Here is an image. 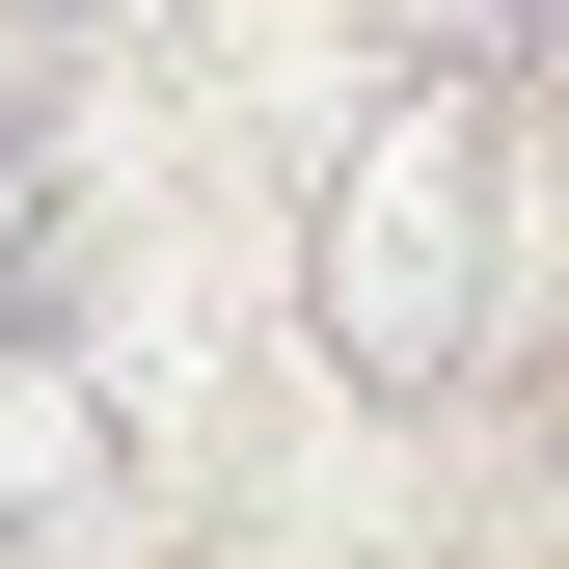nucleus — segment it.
<instances>
[{
    "instance_id": "f03ea898",
    "label": "nucleus",
    "mask_w": 569,
    "mask_h": 569,
    "mask_svg": "<svg viewBox=\"0 0 569 569\" xmlns=\"http://www.w3.org/2000/svg\"><path fill=\"white\" fill-rule=\"evenodd\" d=\"M82 163H109V0H0V326L82 244Z\"/></svg>"
},
{
    "instance_id": "7ed1b4c3",
    "label": "nucleus",
    "mask_w": 569,
    "mask_h": 569,
    "mask_svg": "<svg viewBox=\"0 0 569 569\" xmlns=\"http://www.w3.org/2000/svg\"><path fill=\"white\" fill-rule=\"evenodd\" d=\"M109 461H136V407H109L54 326H0V569H54V542H82V516H109Z\"/></svg>"
},
{
    "instance_id": "f257e3e1",
    "label": "nucleus",
    "mask_w": 569,
    "mask_h": 569,
    "mask_svg": "<svg viewBox=\"0 0 569 569\" xmlns=\"http://www.w3.org/2000/svg\"><path fill=\"white\" fill-rule=\"evenodd\" d=\"M488 271H516V82H380L326 136L299 218V326L352 407H461L488 380Z\"/></svg>"
},
{
    "instance_id": "20e7f679",
    "label": "nucleus",
    "mask_w": 569,
    "mask_h": 569,
    "mask_svg": "<svg viewBox=\"0 0 569 569\" xmlns=\"http://www.w3.org/2000/svg\"><path fill=\"white\" fill-rule=\"evenodd\" d=\"M380 82H542V0H352Z\"/></svg>"
}]
</instances>
